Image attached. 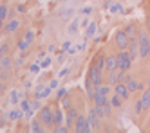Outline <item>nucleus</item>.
<instances>
[{
    "label": "nucleus",
    "instance_id": "b1692460",
    "mask_svg": "<svg viewBox=\"0 0 150 133\" xmlns=\"http://www.w3.org/2000/svg\"><path fill=\"white\" fill-rule=\"evenodd\" d=\"M107 101H109V99H107V95H103V94H96L94 95V104L96 106H103Z\"/></svg>",
    "mask_w": 150,
    "mask_h": 133
},
{
    "label": "nucleus",
    "instance_id": "c85d7f7f",
    "mask_svg": "<svg viewBox=\"0 0 150 133\" xmlns=\"http://www.w3.org/2000/svg\"><path fill=\"white\" fill-rule=\"evenodd\" d=\"M110 9V13L114 15V13H125V9H123V6L121 4H114L112 7H109Z\"/></svg>",
    "mask_w": 150,
    "mask_h": 133
},
{
    "label": "nucleus",
    "instance_id": "dca6fc26",
    "mask_svg": "<svg viewBox=\"0 0 150 133\" xmlns=\"http://www.w3.org/2000/svg\"><path fill=\"white\" fill-rule=\"evenodd\" d=\"M18 27H20V22L18 20H11V22H7V24L4 25V32L6 34H11V32H15Z\"/></svg>",
    "mask_w": 150,
    "mask_h": 133
},
{
    "label": "nucleus",
    "instance_id": "423d86ee",
    "mask_svg": "<svg viewBox=\"0 0 150 133\" xmlns=\"http://www.w3.org/2000/svg\"><path fill=\"white\" fill-rule=\"evenodd\" d=\"M101 72H103V70L96 69V66H91V69H89L87 77L92 81V85H94V86H98V85H101V83H103V74H101Z\"/></svg>",
    "mask_w": 150,
    "mask_h": 133
},
{
    "label": "nucleus",
    "instance_id": "8fccbe9b",
    "mask_svg": "<svg viewBox=\"0 0 150 133\" xmlns=\"http://www.w3.org/2000/svg\"><path fill=\"white\" fill-rule=\"evenodd\" d=\"M18 13H25V7L24 6H18Z\"/></svg>",
    "mask_w": 150,
    "mask_h": 133
},
{
    "label": "nucleus",
    "instance_id": "f03ea898",
    "mask_svg": "<svg viewBox=\"0 0 150 133\" xmlns=\"http://www.w3.org/2000/svg\"><path fill=\"white\" fill-rule=\"evenodd\" d=\"M74 131L76 133H89V131H92L91 123H89V119L85 115H78L76 117V120H74Z\"/></svg>",
    "mask_w": 150,
    "mask_h": 133
},
{
    "label": "nucleus",
    "instance_id": "5701e85b",
    "mask_svg": "<svg viewBox=\"0 0 150 133\" xmlns=\"http://www.w3.org/2000/svg\"><path fill=\"white\" fill-rule=\"evenodd\" d=\"M96 94H103V95H109L110 94V85L109 83H107V85H98V86H96Z\"/></svg>",
    "mask_w": 150,
    "mask_h": 133
},
{
    "label": "nucleus",
    "instance_id": "2eb2a0df",
    "mask_svg": "<svg viewBox=\"0 0 150 133\" xmlns=\"http://www.w3.org/2000/svg\"><path fill=\"white\" fill-rule=\"evenodd\" d=\"M60 124H63V113H62L60 108H56L54 113H52V128H56Z\"/></svg>",
    "mask_w": 150,
    "mask_h": 133
},
{
    "label": "nucleus",
    "instance_id": "2f4dec72",
    "mask_svg": "<svg viewBox=\"0 0 150 133\" xmlns=\"http://www.w3.org/2000/svg\"><path fill=\"white\" fill-rule=\"evenodd\" d=\"M52 130H54V133H67L71 128L69 126H63V124H60V126H56V128H52Z\"/></svg>",
    "mask_w": 150,
    "mask_h": 133
},
{
    "label": "nucleus",
    "instance_id": "58836bf2",
    "mask_svg": "<svg viewBox=\"0 0 150 133\" xmlns=\"http://www.w3.org/2000/svg\"><path fill=\"white\" fill-rule=\"evenodd\" d=\"M40 69H42V66H40L38 63H33V65H31V66H29V70H31V72H33V74H36V72H38Z\"/></svg>",
    "mask_w": 150,
    "mask_h": 133
},
{
    "label": "nucleus",
    "instance_id": "a18cd8bd",
    "mask_svg": "<svg viewBox=\"0 0 150 133\" xmlns=\"http://www.w3.org/2000/svg\"><path fill=\"white\" fill-rule=\"evenodd\" d=\"M69 49H71V41H65L63 43V52H69Z\"/></svg>",
    "mask_w": 150,
    "mask_h": 133
},
{
    "label": "nucleus",
    "instance_id": "aec40b11",
    "mask_svg": "<svg viewBox=\"0 0 150 133\" xmlns=\"http://www.w3.org/2000/svg\"><path fill=\"white\" fill-rule=\"evenodd\" d=\"M0 65L4 66V70H9V69H11V66H13V60L9 58L7 54H4V56L0 58Z\"/></svg>",
    "mask_w": 150,
    "mask_h": 133
},
{
    "label": "nucleus",
    "instance_id": "f257e3e1",
    "mask_svg": "<svg viewBox=\"0 0 150 133\" xmlns=\"http://www.w3.org/2000/svg\"><path fill=\"white\" fill-rule=\"evenodd\" d=\"M132 56H130V52H128V50H120V52H117V69H120V70H128V69H130V65H132Z\"/></svg>",
    "mask_w": 150,
    "mask_h": 133
},
{
    "label": "nucleus",
    "instance_id": "cd10ccee",
    "mask_svg": "<svg viewBox=\"0 0 150 133\" xmlns=\"http://www.w3.org/2000/svg\"><path fill=\"white\" fill-rule=\"evenodd\" d=\"M29 45H31V41H29V40H25V38H24L22 41H18V49L22 50V52H25V50L29 49Z\"/></svg>",
    "mask_w": 150,
    "mask_h": 133
},
{
    "label": "nucleus",
    "instance_id": "c756f323",
    "mask_svg": "<svg viewBox=\"0 0 150 133\" xmlns=\"http://www.w3.org/2000/svg\"><path fill=\"white\" fill-rule=\"evenodd\" d=\"M112 104H110V101H107L105 104H103V110H105V117H110V113H112Z\"/></svg>",
    "mask_w": 150,
    "mask_h": 133
},
{
    "label": "nucleus",
    "instance_id": "e433bc0d",
    "mask_svg": "<svg viewBox=\"0 0 150 133\" xmlns=\"http://www.w3.org/2000/svg\"><path fill=\"white\" fill-rule=\"evenodd\" d=\"M65 95H67V88H60V90L56 92V97H58V99H63Z\"/></svg>",
    "mask_w": 150,
    "mask_h": 133
},
{
    "label": "nucleus",
    "instance_id": "6e6552de",
    "mask_svg": "<svg viewBox=\"0 0 150 133\" xmlns=\"http://www.w3.org/2000/svg\"><path fill=\"white\" fill-rule=\"evenodd\" d=\"M121 81H125V85H127V88H128V92H130V94H134V92L139 90V83H137V79H134L130 74H125Z\"/></svg>",
    "mask_w": 150,
    "mask_h": 133
},
{
    "label": "nucleus",
    "instance_id": "a878e982",
    "mask_svg": "<svg viewBox=\"0 0 150 133\" xmlns=\"http://www.w3.org/2000/svg\"><path fill=\"white\" fill-rule=\"evenodd\" d=\"M7 117H9V120H18L20 117H22V108H20V110H16V108H15V110H11Z\"/></svg>",
    "mask_w": 150,
    "mask_h": 133
},
{
    "label": "nucleus",
    "instance_id": "de8ad7c7",
    "mask_svg": "<svg viewBox=\"0 0 150 133\" xmlns=\"http://www.w3.org/2000/svg\"><path fill=\"white\" fill-rule=\"evenodd\" d=\"M72 13H74V11H72V9H67V11H65V13H63V16H72Z\"/></svg>",
    "mask_w": 150,
    "mask_h": 133
},
{
    "label": "nucleus",
    "instance_id": "412c9836",
    "mask_svg": "<svg viewBox=\"0 0 150 133\" xmlns=\"http://www.w3.org/2000/svg\"><path fill=\"white\" fill-rule=\"evenodd\" d=\"M141 103H143V110L150 108V86L143 92V97H141Z\"/></svg>",
    "mask_w": 150,
    "mask_h": 133
},
{
    "label": "nucleus",
    "instance_id": "6ab92c4d",
    "mask_svg": "<svg viewBox=\"0 0 150 133\" xmlns=\"http://www.w3.org/2000/svg\"><path fill=\"white\" fill-rule=\"evenodd\" d=\"M125 31H127V34H128V38H137V34H139V31H137V27H136V24H128L127 27H125Z\"/></svg>",
    "mask_w": 150,
    "mask_h": 133
},
{
    "label": "nucleus",
    "instance_id": "49530a36",
    "mask_svg": "<svg viewBox=\"0 0 150 133\" xmlns=\"http://www.w3.org/2000/svg\"><path fill=\"white\" fill-rule=\"evenodd\" d=\"M49 86H51V88H58V79H52Z\"/></svg>",
    "mask_w": 150,
    "mask_h": 133
},
{
    "label": "nucleus",
    "instance_id": "c9c22d12",
    "mask_svg": "<svg viewBox=\"0 0 150 133\" xmlns=\"http://www.w3.org/2000/svg\"><path fill=\"white\" fill-rule=\"evenodd\" d=\"M76 31H78V22L72 20V24H71V27H69V32H71V34H74Z\"/></svg>",
    "mask_w": 150,
    "mask_h": 133
},
{
    "label": "nucleus",
    "instance_id": "c03bdc74",
    "mask_svg": "<svg viewBox=\"0 0 150 133\" xmlns=\"http://www.w3.org/2000/svg\"><path fill=\"white\" fill-rule=\"evenodd\" d=\"M67 74H69V69H62L60 74H58V77H63V76H67Z\"/></svg>",
    "mask_w": 150,
    "mask_h": 133
},
{
    "label": "nucleus",
    "instance_id": "f3484780",
    "mask_svg": "<svg viewBox=\"0 0 150 133\" xmlns=\"http://www.w3.org/2000/svg\"><path fill=\"white\" fill-rule=\"evenodd\" d=\"M92 66H96V69H100V70H105V56L103 54H96L94 61H92Z\"/></svg>",
    "mask_w": 150,
    "mask_h": 133
},
{
    "label": "nucleus",
    "instance_id": "9b49d317",
    "mask_svg": "<svg viewBox=\"0 0 150 133\" xmlns=\"http://www.w3.org/2000/svg\"><path fill=\"white\" fill-rule=\"evenodd\" d=\"M87 119H89V123H91V128H92V131L100 128V117H98V113L94 112V108H91V110H89Z\"/></svg>",
    "mask_w": 150,
    "mask_h": 133
},
{
    "label": "nucleus",
    "instance_id": "f704fd0d",
    "mask_svg": "<svg viewBox=\"0 0 150 133\" xmlns=\"http://www.w3.org/2000/svg\"><path fill=\"white\" fill-rule=\"evenodd\" d=\"M9 101H11V104H16V103H18V92H11V95H9Z\"/></svg>",
    "mask_w": 150,
    "mask_h": 133
},
{
    "label": "nucleus",
    "instance_id": "864d4df0",
    "mask_svg": "<svg viewBox=\"0 0 150 133\" xmlns=\"http://www.w3.org/2000/svg\"><path fill=\"white\" fill-rule=\"evenodd\" d=\"M148 86H150V77H148Z\"/></svg>",
    "mask_w": 150,
    "mask_h": 133
},
{
    "label": "nucleus",
    "instance_id": "37998d69",
    "mask_svg": "<svg viewBox=\"0 0 150 133\" xmlns=\"http://www.w3.org/2000/svg\"><path fill=\"white\" fill-rule=\"evenodd\" d=\"M89 24H91V20H89V18H83V20H81V24H80V25H81L83 29H87V25H89Z\"/></svg>",
    "mask_w": 150,
    "mask_h": 133
},
{
    "label": "nucleus",
    "instance_id": "9d476101",
    "mask_svg": "<svg viewBox=\"0 0 150 133\" xmlns=\"http://www.w3.org/2000/svg\"><path fill=\"white\" fill-rule=\"evenodd\" d=\"M114 94H117V95L123 97V99H128L130 92H128V88H127L125 81H120V83H116V85H114Z\"/></svg>",
    "mask_w": 150,
    "mask_h": 133
},
{
    "label": "nucleus",
    "instance_id": "0eeeda50",
    "mask_svg": "<svg viewBox=\"0 0 150 133\" xmlns=\"http://www.w3.org/2000/svg\"><path fill=\"white\" fill-rule=\"evenodd\" d=\"M123 76H125V70H120V69H116L112 72H109V76H107V83H109L110 86H114L116 83H120L123 79Z\"/></svg>",
    "mask_w": 150,
    "mask_h": 133
},
{
    "label": "nucleus",
    "instance_id": "39448f33",
    "mask_svg": "<svg viewBox=\"0 0 150 133\" xmlns=\"http://www.w3.org/2000/svg\"><path fill=\"white\" fill-rule=\"evenodd\" d=\"M52 113H54L52 106H42V110H40V120L44 123V126L52 128Z\"/></svg>",
    "mask_w": 150,
    "mask_h": 133
},
{
    "label": "nucleus",
    "instance_id": "4be33fe9",
    "mask_svg": "<svg viewBox=\"0 0 150 133\" xmlns=\"http://www.w3.org/2000/svg\"><path fill=\"white\" fill-rule=\"evenodd\" d=\"M96 29H98V25H96V22H91V24L87 25V29H85V40H87V38H91V36H94Z\"/></svg>",
    "mask_w": 150,
    "mask_h": 133
},
{
    "label": "nucleus",
    "instance_id": "393cba45",
    "mask_svg": "<svg viewBox=\"0 0 150 133\" xmlns=\"http://www.w3.org/2000/svg\"><path fill=\"white\" fill-rule=\"evenodd\" d=\"M123 101H125L123 97H120V95H117V94H114V95H112V99H110V104H112L114 108H121Z\"/></svg>",
    "mask_w": 150,
    "mask_h": 133
},
{
    "label": "nucleus",
    "instance_id": "3c124183",
    "mask_svg": "<svg viewBox=\"0 0 150 133\" xmlns=\"http://www.w3.org/2000/svg\"><path fill=\"white\" fill-rule=\"evenodd\" d=\"M2 72H4V66H2V65H0V76H2Z\"/></svg>",
    "mask_w": 150,
    "mask_h": 133
},
{
    "label": "nucleus",
    "instance_id": "20e7f679",
    "mask_svg": "<svg viewBox=\"0 0 150 133\" xmlns=\"http://www.w3.org/2000/svg\"><path fill=\"white\" fill-rule=\"evenodd\" d=\"M128 41H130V38H128L127 31L125 29H117L116 31V45H117V49L120 50L128 49Z\"/></svg>",
    "mask_w": 150,
    "mask_h": 133
},
{
    "label": "nucleus",
    "instance_id": "72a5a7b5",
    "mask_svg": "<svg viewBox=\"0 0 150 133\" xmlns=\"http://www.w3.org/2000/svg\"><path fill=\"white\" fill-rule=\"evenodd\" d=\"M20 108H22V112H27V110H31V103L24 99V101L20 103Z\"/></svg>",
    "mask_w": 150,
    "mask_h": 133
},
{
    "label": "nucleus",
    "instance_id": "7ed1b4c3",
    "mask_svg": "<svg viewBox=\"0 0 150 133\" xmlns=\"http://www.w3.org/2000/svg\"><path fill=\"white\" fill-rule=\"evenodd\" d=\"M137 41H139V56L141 58H148V43H150V36L146 32H139L137 34Z\"/></svg>",
    "mask_w": 150,
    "mask_h": 133
},
{
    "label": "nucleus",
    "instance_id": "4468645a",
    "mask_svg": "<svg viewBox=\"0 0 150 133\" xmlns=\"http://www.w3.org/2000/svg\"><path fill=\"white\" fill-rule=\"evenodd\" d=\"M85 92H87V97L91 101H94V95H96V86L92 85V81L89 77H85Z\"/></svg>",
    "mask_w": 150,
    "mask_h": 133
},
{
    "label": "nucleus",
    "instance_id": "1a4fd4ad",
    "mask_svg": "<svg viewBox=\"0 0 150 133\" xmlns=\"http://www.w3.org/2000/svg\"><path fill=\"white\" fill-rule=\"evenodd\" d=\"M117 69V54H109V56H105V70H116Z\"/></svg>",
    "mask_w": 150,
    "mask_h": 133
},
{
    "label": "nucleus",
    "instance_id": "f8f14e48",
    "mask_svg": "<svg viewBox=\"0 0 150 133\" xmlns=\"http://www.w3.org/2000/svg\"><path fill=\"white\" fill-rule=\"evenodd\" d=\"M128 52H130L132 60H136L139 56V41H137V38H132L128 41Z\"/></svg>",
    "mask_w": 150,
    "mask_h": 133
},
{
    "label": "nucleus",
    "instance_id": "09e8293b",
    "mask_svg": "<svg viewBox=\"0 0 150 133\" xmlns=\"http://www.w3.org/2000/svg\"><path fill=\"white\" fill-rule=\"evenodd\" d=\"M44 58H45V52H44V50L38 52V60H44Z\"/></svg>",
    "mask_w": 150,
    "mask_h": 133
},
{
    "label": "nucleus",
    "instance_id": "5fc2aeb1",
    "mask_svg": "<svg viewBox=\"0 0 150 133\" xmlns=\"http://www.w3.org/2000/svg\"><path fill=\"white\" fill-rule=\"evenodd\" d=\"M0 79H2V77H0Z\"/></svg>",
    "mask_w": 150,
    "mask_h": 133
},
{
    "label": "nucleus",
    "instance_id": "4c0bfd02",
    "mask_svg": "<svg viewBox=\"0 0 150 133\" xmlns=\"http://www.w3.org/2000/svg\"><path fill=\"white\" fill-rule=\"evenodd\" d=\"M134 112H136V113H141V112H143V103H141V99H139V101L136 103V108H134Z\"/></svg>",
    "mask_w": 150,
    "mask_h": 133
},
{
    "label": "nucleus",
    "instance_id": "79ce46f5",
    "mask_svg": "<svg viewBox=\"0 0 150 133\" xmlns=\"http://www.w3.org/2000/svg\"><path fill=\"white\" fill-rule=\"evenodd\" d=\"M31 108H33V110H38V108H40V99H38V97L35 99L33 103H31Z\"/></svg>",
    "mask_w": 150,
    "mask_h": 133
},
{
    "label": "nucleus",
    "instance_id": "ea45409f",
    "mask_svg": "<svg viewBox=\"0 0 150 133\" xmlns=\"http://www.w3.org/2000/svg\"><path fill=\"white\" fill-rule=\"evenodd\" d=\"M24 38H25V40H29V41H33V38H35V32H33V31H27L25 34H24Z\"/></svg>",
    "mask_w": 150,
    "mask_h": 133
},
{
    "label": "nucleus",
    "instance_id": "473e14b6",
    "mask_svg": "<svg viewBox=\"0 0 150 133\" xmlns=\"http://www.w3.org/2000/svg\"><path fill=\"white\" fill-rule=\"evenodd\" d=\"M51 63H52V60L45 56L44 60H42V65H40V66H42V69H49V66H51Z\"/></svg>",
    "mask_w": 150,
    "mask_h": 133
},
{
    "label": "nucleus",
    "instance_id": "7c9ffc66",
    "mask_svg": "<svg viewBox=\"0 0 150 133\" xmlns=\"http://www.w3.org/2000/svg\"><path fill=\"white\" fill-rule=\"evenodd\" d=\"M7 18V6L6 4H0V20H6Z\"/></svg>",
    "mask_w": 150,
    "mask_h": 133
},
{
    "label": "nucleus",
    "instance_id": "ddd939ff",
    "mask_svg": "<svg viewBox=\"0 0 150 133\" xmlns=\"http://www.w3.org/2000/svg\"><path fill=\"white\" fill-rule=\"evenodd\" d=\"M44 123H42L40 119H31V126H29V131L33 133H44Z\"/></svg>",
    "mask_w": 150,
    "mask_h": 133
},
{
    "label": "nucleus",
    "instance_id": "bb28decb",
    "mask_svg": "<svg viewBox=\"0 0 150 133\" xmlns=\"http://www.w3.org/2000/svg\"><path fill=\"white\" fill-rule=\"evenodd\" d=\"M51 90H52L51 86L44 88V90H38V92H36V97H38V99H45V97H49V95H51Z\"/></svg>",
    "mask_w": 150,
    "mask_h": 133
},
{
    "label": "nucleus",
    "instance_id": "603ef678",
    "mask_svg": "<svg viewBox=\"0 0 150 133\" xmlns=\"http://www.w3.org/2000/svg\"><path fill=\"white\" fill-rule=\"evenodd\" d=\"M148 56H150V43H148Z\"/></svg>",
    "mask_w": 150,
    "mask_h": 133
},
{
    "label": "nucleus",
    "instance_id": "a211bd4d",
    "mask_svg": "<svg viewBox=\"0 0 150 133\" xmlns=\"http://www.w3.org/2000/svg\"><path fill=\"white\" fill-rule=\"evenodd\" d=\"M76 117H78V110H76V108H71V110H69V113H67V117H65V124L71 128V124H74Z\"/></svg>",
    "mask_w": 150,
    "mask_h": 133
},
{
    "label": "nucleus",
    "instance_id": "a19ab883",
    "mask_svg": "<svg viewBox=\"0 0 150 133\" xmlns=\"http://www.w3.org/2000/svg\"><path fill=\"white\" fill-rule=\"evenodd\" d=\"M80 13H81L83 16H87V15H91V13H92V7H83V9L80 11Z\"/></svg>",
    "mask_w": 150,
    "mask_h": 133
}]
</instances>
